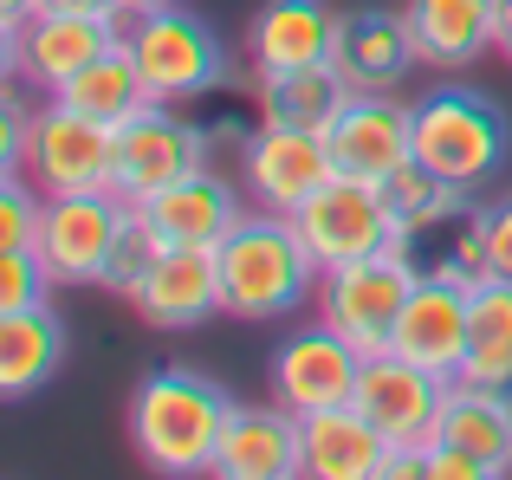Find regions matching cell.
Segmentation results:
<instances>
[{
	"mask_svg": "<svg viewBox=\"0 0 512 480\" xmlns=\"http://www.w3.org/2000/svg\"><path fill=\"white\" fill-rule=\"evenodd\" d=\"M234 396L188 364H163L130 396V448L156 474H214L221 435L234 422Z\"/></svg>",
	"mask_w": 512,
	"mask_h": 480,
	"instance_id": "6da1fadb",
	"label": "cell"
},
{
	"mask_svg": "<svg viewBox=\"0 0 512 480\" xmlns=\"http://www.w3.org/2000/svg\"><path fill=\"white\" fill-rule=\"evenodd\" d=\"M214 266H221V312H234V318L292 312V305L312 299V279L325 273L312 260V247L299 240V221L279 215V208L240 215L227 228V240L214 247Z\"/></svg>",
	"mask_w": 512,
	"mask_h": 480,
	"instance_id": "7a4b0ae2",
	"label": "cell"
},
{
	"mask_svg": "<svg viewBox=\"0 0 512 480\" xmlns=\"http://www.w3.org/2000/svg\"><path fill=\"white\" fill-rule=\"evenodd\" d=\"M512 156L506 111L474 85H435L415 98V163H428L454 189H487Z\"/></svg>",
	"mask_w": 512,
	"mask_h": 480,
	"instance_id": "3957f363",
	"label": "cell"
},
{
	"mask_svg": "<svg viewBox=\"0 0 512 480\" xmlns=\"http://www.w3.org/2000/svg\"><path fill=\"white\" fill-rule=\"evenodd\" d=\"M124 46H130V59H137L150 98H163V104H195V98H208V91L227 85L221 33H214L201 13H188L182 0L143 7L137 20H130Z\"/></svg>",
	"mask_w": 512,
	"mask_h": 480,
	"instance_id": "277c9868",
	"label": "cell"
},
{
	"mask_svg": "<svg viewBox=\"0 0 512 480\" xmlns=\"http://www.w3.org/2000/svg\"><path fill=\"white\" fill-rule=\"evenodd\" d=\"M292 221H299V240L312 247V260L325 273L331 266H350V260H370V253H389L396 247V228H402L383 182L350 176V169H338Z\"/></svg>",
	"mask_w": 512,
	"mask_h": 480,
	"instance_id": "5b68a950",
	"label": "cell"
},
{
	"mask_svg": "<svg viewBox=\"0 0 512 480\" xmlns=\"http://www.w3.org/2000/svg\"><path fill=\"white\" fill-rule=\"evenodd\" d=\"M208 130L188 124V117H175V104L150 98L137 117H124V124L111 130V189L124 195V202H143V195L169 189V182L195 176V169H208Z\"/></svg>",
	"mask_w": 512,
	"mask_h": 480,
	"instance_id": "8992f818",
	"label": "cell"
},
{
	"mask_svg": "<svg viewBox=\"0 0 512 480\" xmlns=\"http://www.w3.org/2000/svg\"><path fill=\"white\" fill-rule=\"evenodd\" d=\"M111 124L72 111L65 98H52L46 111H33V130H26V163L20 176L33 182L39 195H91L111 189Z\"/></svg>",
	"mask_w": 512,
	"mask_h": 480,
	"instance_id": "52a82bcc",
	"label": "cell"
},
{
	"mask_svg": "<svg viewBox=\"0 0 512 480\" xmlns=\"http://www.w3.org/2000/svg\"><path fill=\"white\" fill-rule=\"evenodd\" d=\"M415 292V273L396 260V253H370V260H350V266H331L318 273V318L338 325L363 357L389 351L396 338V318Z\"/></svg>",
	"mask_w": 512,
	"mask_h": 480,
	"instance_id": "ba28073f",
	"label": "cell"
},
{
	"mask_svg": "<svg viewBox=\"0 0 512 480\" xmlns=\"http://www.w3.org/2000/svg\"><path fill=\"white\" fill-rule=\"evenodd\" d=\"M389 253H396L415 279H435V286H480V279L493 273V260H487V208L474 202V189H461L441 208L402 215Z\"/></svg>",
	"mask_w": 512,
	"mask_h": 480,
	"instance_id": "9c48e42d",
	"label": "cell"
},
{
	"mask_svg": "<svg viewBox=\"0 0 512 480\" xmlns=\"http://www.w3.org/2000/svg\"><path fill=\"white\" fill-rule=\"evenodd\" d=\"M130 221V202L117 189H91V195H52L46 221H39V260H46L52 286H104L111 247Z\"/></svg>",
	"mask_w": 512,
	"mask_h": 480,
	"instance_id": "30bf717a",
	"label": "cell"
},
{
	"mask_svg": "<svg viewBox=\"0 0 512 480\" xmlns=\"http://www.w3.org/2000/svg\"><path fill=\"white\" fill-rule=\"evenodd\" d=\"M111 46H124L117 20H98V13H65V7H39L20 33H7L0 65H7L13 78H26L33 91H65L91 59H104Z\"/></svg>",
	"mask_w": 512,
	"mask_h": 480,
	"instance_id": "8fae6325",
	"label": "cell"
},
{
	"mask_svg": "<svg viewBox=\"0 0 512 480\" xmlns=\"http://www.w3.org/2000/svg\"><path fill=\"white\" fill-rule=\"evenodd\" d=\"M240 176L247 195L260 208L279 215H299L331 176H338V156H331L325 130H286V124H253V137L240 143Z\"/></svg>",
	"mask_w": 512,
	"mask_h": 480,
	"instance_id": "7c38bea8",
	"label": "cell"
},
{
	"mask_svg": "<svg viewBox=\"0 0 512 480\" xmlns=\"http://www.w3.org/2000/svg\"><path fill=\"white\" fill-rule=\"evenodd\" d=\"M273 403H286L292 416H312V409H338L357 396L363 377V351L344 338L338 325H299L292 338H279L273 351Z\"/></svg>",
	"mask_w": 512,
	"mask_h": 480,
	"instance_id": "4fadbf2b",
	"label": "cell"
},
{
	"mask_svg": "<svg viewBox=\"0 0 512 480\" xmlns=\"http://www.w3.org/2000/svg\"><path fill=\"white\" fill-rule=\"evenodd\" d=\"M448 390H454L448 377H435V370L409 364V357H396V351H376V357H363V377H357V396H350V403H357L396 448H428L435 429H441V409H448Z\"/></svg>",
	"mask_w": 512,
	"mask_h": 480,
	"instance_id": "5bb4252c",
	"label": "cell"
},
{
	"mask_svg": "<svg viewBox=\"0 0 512 480\" xmlns=\"http://www.w3.org/2000/svg\"><path fill=\"white\" fill-rule=\"evenodd\" d=\"M325 143L338 156V169L389 182L415 156V104H396L389 91H350V104L331 117Z\"/></svg>",
	"mask_w": 512,
	"mask_h": 480,
	"instance_id": "9a60e30c",
	"label": "cell"
},
{
	"mask_svg": "<svg viewBox=\"0 0 512 480\" xmlns=\"http://www.w3.org/2000/svg\"><path fill=\"white\" fill-rule=\"evenodd\" d=\"M331 65L350 91H402V78L422 65L409 33V13L389 7H350L338 13V39H331Z\"/></svg>",
	"mask_w": 512,
	"mask_h": 480,
	"instance_id": "2e32d148",
	"label": "cell"
},
{
	"mask_svg": "<svg viewBox=\"0 0 512 480\" xmlns=\"http://www.w3.org/2000/svg\"><path fill=\"white\" fill-rule=\"evenodd\" d=\"M137 318L156 331H195L221 312V266L214 247H163L156 273L137 286Z\"/></svg>",
	"mask_w": 512,
	"mask_h": 480,
	"instance_id": "e0dca14e",
	"label": "cell"
},
{
	"mask_svg": "<svg viewBox=\"0 0 512 480\" xmlns=\"http://www.w3.org/2000/svg\"><path fill=\"white\" fill-rule=\"evenodd\" d=\"M389 351L454 383V377H461V357H467V286H435V279H415L409 305H402V318H396Z\"/></svg>",
	"mask_w": 512,
	"mask_h": 480,
	"instance_id": "ac0fdd59",
	"label": "cell"
},
{
	"mask_svg": "<svg viewBox=\"0 0 512 480\" xmlns=\"http://www.w3.org/2000/svg\"><path fill=\"white\" fill-rule=\"evenodd\" d=\"M299 435H305V474L312 480H383L389 455H396V442L357 403L299 416Z\"/></svg>",
	"mask_w": 512,
	"mask_h": 480,
	"instance_id": "d6986e66",
	"label": "cell"
},
{
	"mask_svg": "<svg viewBox=\"0 0 512 480\" xmlns=\"http://www.w3.org/2000/svg\"><path fill=\"white\" fill-rule=\"evenodd\" d=\"M143 221L163 234V247H221L227 228L240 221V195L234 182H221L214 169H195V176L169 182V189L143 195Z\"/></svg>",
	"mask_w": 512,
	"mask_h": 480,
	"instance_id": "ffe728a7",
	"label": "cell"
},
{
	"mask_svg": "<svg viewBox=\"0 0 512 480\" xmlns=\"http://www.w3.org/2000/svg\"><path fill=\"white\" fill-rule=\"evenodd\" d=\"M214 474L221 480H292L305 474V435L299 416L286 403L273 409H234L221 435V455H214Z\"/></svg>",
	"mask_w": 512,
	"mask_h": 480,
	"instance_id": "44dd1931",
	"label": "cell"
},
{
	"mask_svg": "<svg viewBox=\"0 0 512 480\" xmlns=\"http://www.w3.org/2000/svg\"><path fill=\"white\" fill-rule=\"evenodd\" d=\"M402 13L435 72H467L480 52H500V0H409Z\"/></svg>",
	"mask_w": 512,
	"mask_h": 480,
	"instance_id": "7402d4cb",
	"label": "cell"
},
{
	"mask_svg": "<svg viewBox=\"0 0 512 480\" xmlns=\"http://www.w3.org/2000/svg\"><path fill=\"white\" fill-rule=\"evenodd\" d=\"M331 39H338V13L325 0H266L247 26L253 72H299V65H325Z\"/></svg>",
	"mask_w": 512,
	"mask_h": 480,
	"instance_id": "603a6c76",
	"label": "cell"
},
{
	"mask_svg": "<svg viewBox=\"0 0 512 480\" xmlns=\"http://www.w3.org/2000/svg\"><path fill=\"white\" fill-rule=\"evenodd\" d=\"M65 364V325L52 305H26V312H0V396L26 403L52 370Z\"/></svg>",
	"mask_w": 512,
	"mask_h": 480,
	"instance_id": "cb8c5ba5",
	"label": "cell"
},
{
	"mask_svg": "<svg viewBox=\"0 0 512 480\" xmlns=\"http://www.w3.org/2000/svg\"><path fill=\"white\" fill-rule=\"evenodd\" d=\"M435 442L480 455L493 474L512 468V390H487V383H454L448 409H441Z\"/></svg>",
	"mask_w": 512,
	"mask_h": 480,
	"instance_id": "d4e9b609",
	"label": "cell"
},
{
	"mask_svg": "<svg viewBox=\"0 0 512 480\" xmlns=\"http://www.w3.org/2000/svg\"><path fill=\"white\" fill-rule=\"evenodd\" d=\"M454 383H487L512 390V279H480L467 286V357Z\"/></svg>",
	"mask_w": 512,
	"mask_h": 480,
	"instance_id": "484cf974",
	"label": "cell"
},
{
	"mask_svg": "<svg viewBox=\"0 0 512 480\" xmlns=\"http://www.w3.org/2000/svg\"><path fill=\"white\" fill-rule=\"evenodd\" d=\"M350 104V85L338 78V65H299V72H266L260 98H253V117L260 124H286V130H331Z\"/></svg>",
	"mask_w": 512,
	"mask_h": 480,
	"instance_id": "4316f807",
	"label": "cell"
},
{
	"mask_svg": "<svg viewBox=\"0 0 512 480\" xmlns=\"http://www.w3.org/2000/svg\"><path fill=\"white\" fill-rule=\"evenodd\" d=\"M52 98H65L72 111H85V117H98V124L117 130L124 117H137L143 104H150V85H143V72H137V59H130V46H111L104 59H91L65 91H52Z\"/></svg>",
	"mask_w": 512,
	"mask_h": 480,
	"instance_id": "83f0119b",
	"label": "cell"
},
{
	"mask_svg": "<svg viewBox=\"0 0 512 480\" xmlns=\"http://www.w3.org/2000/svg\"><path fill=\"white\" fill-rule=\"evenodd\" d=\"M156 260H163V234L143 221V208L130 202V221L124 234H117L111 247V266H104V292H117V299H137V286L156 273Z\"/></svg>",
	"mask_w": 512,
	"mask_h": 480,
	"instance_id": "f1b7e54d",
	"label": "cell"
},
{
	"mask_svg": "<svg viewBox=\"0 0 512 480\" xmlns=\"http://www.w3.org/2000/svg\"><path fill=\"white\" fill-rule=\"evenodd\" d=\"M46 260L39 247H0V312H26V305H46Z\"/></svg>",
	"mask_w": 512,
	"mask_h": 480,
	"instance_id": "f546056e",
	"label": "cell"
},
{
	"mask_svg": "<svg viewBox=\"0 0 512 480\" xmlns=\"http://www.w3.org/2000/svg\"><path fill=\"white\" fill-rule=\"evenodd\" d=\"M383 189H389V202H396V215H422V208H441L448 195H461L454 182H441L435 169H428V163H415V156H409V163H402L396 176L383 182Z\"/></svg>",
	"mask_w": 512,
	"mask_h": 480,
	"instance_id": "4dcf8cb0",
	"label": "cell"
},
{
	"mask_svg": "<svg viewBox=\"0 0 512 480\" xmlns=\"http://www.w3.org/2000/svg\"><path fill=\"white\" fill-rule=\"evenodd\" d=\"M0 215H7V240H0V247H33L39 221H46V195H39L33 182L7 176L0 182Z\"/></svg>",
	"mask_w": 512,
	"mask_h": 480,
	"instance_id": "1f68e13d",
	"label": "cell"
},
{
	"mask_svg": "<svg viewBox=\"0 0 512 480\" xmlns=\"http://www.w3.org/2000/svg\"><path fill=\"white\" fill-rule=\"evenodd\" d=\"M422 461H428V480H493V468H487L480 455H467V448H448V442H428Z\"/></svg>",
	"mask_w": 512,
	"mask_h": 480,
	"instance_id": "d6a6232c",
	"label": "cell"
},
{
	"mask_svg": "<svg viewBox=\"0 0 512 480\" xmlns=\"http://www.w3.org/2000/svg\"><path fill=\"white\" fill-rule=\"evenodd\" d=\"M0 117H7V130H0V176H20L26 163V130H33V111H26L20 98L0 104Z\"/></svg>",
	"mask_w": 512,
	"mask_h": 480,
	"instance_id": "836d02e7",
	"label": "cell"
},
{
	"mask_svg": "<svg viewBox=\"0 0 512 480\" xmlns=\"http://www.w3.org/2000/svg\"><path fill=\"white\" fill-rule=\"evenodd\" d=\"M487 260H493V279H512V195L487 208Z\"/></svg>",
	"mask_w": 512,
	"mask_h": 480,
	"instance_id": "e575fe53",
	"label": "cell"
},
{
	"mask_svg": "<svg viewBox=\"0 0 512 480\" xmlns=\"http://www.w3.org/2000/svg\"><path fill=\"white\" fill-rule=\"evenodd\" d=\"M46 7H65V13H98V20H124L130 0H46Z\"/></svg>",
	"mask_w": 512,
	"mask_h": 480,
	"instance_id": "d590c367",
	"label": "cell"
},
{
	"mask_svg": "<svg viewBox=\"0 0 512 480\" xmlns=\"http://www.w3.org/2000/svg\"><path fill=\"white\" fill-rule=\"evenodd\" d=\"M39 7H46V0H0V26H7V33H20Z\"/></svg>",
	"mask_w": 512,
	"mask_h": 480,
	"instance_id": "8d00e7d4",
	"label": "cell"
},
{
	"mask_svg": "<svg viewBox=\"0 0 512 480\" xmlns=\"http://www.w3.org/2000/svg\"><path fill=\"white\" fill-rule=\"evenodd\" d=\"M500 59L512 65V0H500Z\"/></svg>",
	"mask_w": 512,
	"mask_h": 480,
	"instance_id": "74e56055",
	"label": "cell"
},
{
	"mask_svg": "<svg viewBox=\"0 0 512 480\" xmlns=\"http://www.w3.org/2000/svg\"><path fill=\"white\" fill-rule=\"evenodd\" d=\"M143 7H169V0H130V13H143Z\"/></svg>",
	"mask_w": 512,
	"mask_h": 480,
	"instance_id": "f35d334b",
	"label": "cell"
}]
</instances>
